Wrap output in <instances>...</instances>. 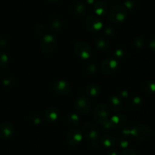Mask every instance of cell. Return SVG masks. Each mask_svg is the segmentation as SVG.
Masks as SVG:
<instances>
[{"instance_id":"obj_1","label":"cell","mask_w":155,"mask_h":155,"mask_svg":"<svg viewBox=\"0 0 155 155\" xmlns=\"http://www.w3.org/2000/svg\"><path fill=\"white\" fill-rule=\"evenodd\" d=\"M81 131L83 136L91 142L93 146L98 147L100 144L99 139L101 137L100 130L96 126L91 122H86L81 127Z\"/></svg>"},{"instance_id":"obj_2","label":"cell","mask_w":155,"mask_h":155,"mask_svg":"<svg viewBox=\"0 0 155 155\" xmlns=\"http://www.w3.org/2000/svg\"><path fill=\"white\" fill-rule=\"evenodd\" d=\"M108 15L111 22L114 24H120L127 19V9L124 5L115 4L110 8Z\"/></svg>"},{"instance_id":"obj_3","label":"cell","mask_w":155,"mask_h":155,"mask_svg":"<svg viewBox=\"0 0 155 155\" xmlns=\"http://www.w3.org/2000/svg\"><path fill=\"white\" fill-rule=\"evenodd\" d=\"M110 107L104 104H99L95 107L93 112V119L97 124H102L110 118Z\"/></svg>"},{"instance_id":"obj_4","label":"cell","mask_w":155,"mask_h":155,"mask_svg":"<svg viewBox=\"0 0 155 155\" xmlns=\"http://www.w3.org/2000/svg\"><path fill=\"white\" fill-rule=\"evenodd\" d=\"M57 40L51 34H45L40 42L41 51L44 54H49L54 51L57 47Z\"/></svg>"},{"instance_id":"obj_5","label":"cell","mask_w":155,"mask_h":155,"mask_svg":"<svg viewBox=\"0 0 155 155\" xmlns=\"http://www.w3.org/2000/svg\"><path fill=\"white\" fill-rule=\"evenodd\" d=\"M74 51L76 55L80 59L87 60L92 56V51L89 45L84 41H77L74 45Z\"/></svg>"},{"instance_id":"obj_6","label":"cell","mask_w":155,"mask_h":155,"mask_svg":"<svg viewBox=\"0 0 155 155\" xmlns=\"http://www.w3.org/2000/svg\"><path fill=\"white\" fill-rule=\"evenodd\" d=\"M84 25L91 33H98L103 27L102 21L100 19V17L96 15H90L86 17Z\"/></svg>"},{"instance_id":"obj_7","label":"cell","mask_w":155,"mask_h":155,"mask_svg":"<svg viewBox=\"0 0 155 155\" xmlns=\"http://www.w3.org/2000/svg\"><path fill=\"white\" fill-rule=\"evenodd\" d=\"M151 130L148 126L139 124L133 127L132 136L139 141H145L151 137Z\"/></svg>"},{"instance_id":"obj_8","label":"cell","mask_w":155,"mask_h":155,"mask_svg":"<svg viewBox=\"0 0 155 155\" xmlns=\"http://www.w3.org/2000/svg\"><path fill=\"white\" fill-rule=\"evenodd\" d=\"M83 138V134L80 129H73L67 133L65 140L70 146L76 147L81 143Z\"/></svg>"},{"instance_id":"obj_9","label":"cell","mask_w":155,"mask_h":155,"mask_svg":"<svg viewBox=\"0 0 155 155\" xmlns=\"http://www.w3.org/2000/svg\"><path fill=\"white\" fill-rule=\"evenodd\" d=\"M92 101L86 96H79L74 102V107L76 110L82 114H86L92 108Z\"/></svg>"},{"instance_id":"obj_10","label":"cell","mask_w":155,"mask_h":155,"mask_svg":"<svg viewBox=\"0 0 155 155\" xmlns=\"http://www.w3.org/2000/svg\"><path fill=\"white\" fill-rule=\"evenodd\" d=\"M119 64L117 59L108 58L101 62V71L104 75H111L118 69Z\"/></svg>"},{"instance_id":"obj_11","label":"cell","mask_w":155,"mask_h":155,"mask_svg":"<svg viewBox=\"0 0 155 155\" xmlns=\"http://www.w3.org/2000/svg\"><path fill=\"white\" fill-rule=\"evenodd\" d=\"M71 86L68 82L61 80L54 82L52 89L54 93L58 95H67L71 91Z\"/></svg>"},{"instance_id":"obj_12","label":"cell","mask_w":155,"mask_h":155,"mask_svg":"<svg viewBox=\"0 0 155 155\" xmlns=\"http://www.w3.org/2000/svg\"><path fill=\"white\" fill-rule=\"evenodd\" d=\"M15 133V127L11 123H3L0 124V138L8 139L12 137Z\"/></svg>"},{"instance_id":"obj_13","label":"cell","mask_w":155,"mask_h":155,"mask_svg":"<svg viewBox=\"0 0 155 155\" xmlns=\"http://www.w3.org/2000/svg\"><path fill=\"white\" fill-rule=\"evenodd\" d=\"M93 11L97 16H104L109 12L108 4L101 0L95 1L93 4Z\"/></svg>"},{"instance_id":"obj_14","label":"cell","mask_w":155,"mask_h":155,"mask_svg":"<svg viewBox=\"0 0 155 155\" xmlns=\"http://www.w3.org/2000/svg\"><path fill=\"white\" fill-rule=\"evenodd\" d=\"M109 120L113 127V130H118L125 126L126 123H127V118L122 114H116L110 118H109Z\"/></svg>"},{"instance_id":"obj_15","label":"cell","mask_w":155,"mask_h":155,"mask_svg":"<svg viewBox=\"0 0 155 155\" xmlns=\"http://www.w3.org/2000/svg\"><path fill=\"white\" fill-rule=\"evenodd\" d=\"M44 119L49 123L55 122L59 117V110L54 107H48L44 112Z\"/></svg>"},{"instance_id":"obj_16","label":"cell","mask_w":155,"mask_h":155,"mask_svg":"<svg viewBox=\"0 0 155 155\" xmlns=\"http://www.w3.org/2000/svg\"><path fill=\"white\" fill-rule=\"evenodd\" d=\"M109 107L115 112H119L124 108L122 99L118 95H112L109 98Z\"/></svg>"},{"instance_id":"obj_17","label":"cell","mask_w":155,"mask_h":155,"mask_svg":"<svg viewBox=\"0 0 155 155\" xmlns=\"http://www.w3.org/2000/svg\"><path fill=\"white\" fill-rule=\"evenodd\" d=\"M100 144L105 148H114L117 143L116 137L112 135L106 134L100 137Z\"/></svg>"},{"instance_id":"obj_18","label":"cell","mask_w":155,"mask_h":155,"mask_svg":"<svg viewBox=\"0 0 155 155\" xmlns=\"http://www.w3.org/2000/svg\"><path fill=\"white\" fill-rule=\"evenodd\" d=\"M86 8L83 3L77 2L73 6V12L78 18H83L86 14Z\"/></svg>"},{"instance_id":"obj_19","label":"cell","mask_w":155,"mask_h":155,"mask_svg":"<svg viewBox=\"0 0 155 155\" xmlns=\"http://www.w3.org/2000/svg\"><path fill=\"white\" fill-rule=\"evenodd\" d=\"M101 89L96 83L89 84L86 89V94L90 97H97L101 94Z\"/></svg>"},{"instance_id":"obj_20","label":"cell","mask_w":155,"mask_h":155,"mask_svg":"<svg viewBox=\"0 0 155 155\" xmlns=\"http://www.w3.org/2000/svg\"><path fill=\"white\" fill-rule=\"evenodd\" d=\"M95 45L99 51H106L110 47V42L104 38H98L95 41Z\"/></svg>"},{"instance_id":"obj_21","label":"cell","mask_w":155,"mask_h":155,"mask_svg":"<svg viewBox=\"0 0 155 155\" xmlns=\"http://www.w3.org/2000/svg\"><path fill=\"white\" fill-rule=\"evenodd\" d=\"M63 27V22L59 19H54L48 24V30L53 33H58Z\"/></svg>"},{"instance_id":"obj_22","label":"cell","mask_w":155,"mask_h":155,"mask_svg":"<svg viewBox=\"0 0 155 155\" xmlns=\"http://www.w3.org/2000/svg\"><path fill=\"white\" fill-rule=\"evenodd\" d=\"M67 123H68V125L71 126V127H77L80 124V117L75 113L70 114H68V117H67Z\"/></svg>"},{"instance_id":"obj_23","label":"cell","mask_w":155,"mask_h":155,"mask_svg":"<svg viewBox=\"0 0 155 155\" xmlns=\"http://www.w3.org/2000/svg\"><path fill=\"white\" fill-rule=\"evenodd\" d=\"M10 59L9 56L5 52L0 51V68H6L9 64Z\"/></svg>"},{"instance_id":"obj_24","label":"cell","mask_w":155,"mask_h":155,"mask_svg":"<svg viewBox=\"0 0 155 155\" xmlns=\"http://www.w3.org/2000/svg\"><path fill=\"white\" fill-rule=\"evenodd\" d=\"M142 104H143V100L142 99V98H140L139 96H136L130 101V107L131 108L137 109L142 107Z\"/></svg>"},{"instance_id":"obj_25","label":"cell","mask_w":155,"mask_h":155,"mask_svg":"<svg viewBox=\"0 0 155 155\" xmlns=\"http://www.w3.org/2000/svg\"><path fill=\"white\" fill-rule=\"evenodd\" d=\"M144 89H145V92H148V93H155V81H154V80L147 81L144 85Z\"/></svg>"},{"instance_id":"obj_26","label":"cell","mask_w":155,"mask_h":155,"mask_svg":"<svg viewBox=\"0 0 155 155\" xmlns=\"http://www.w3.org/2000/svg\"><path fill=\"white\" fill-rule=\"evenodd\" d=\"M118 144H119L120 147L123 149H126L128 148L129 145H130V138L127 137V136H121L118 140Z\"/></svg>"},{"instance_id":"obj_27","label":"cell","mask_w":155,"mask_h":155,"mask_svg":"<svg viewBox=\"0 0 155 155\" xmlns=\"http://www.w3.org/2000/svg\"><path fill=\"white\" fill-rule=\"evenodd\" d=\"M85 72L89 75H92V74H95L97 71L96 65L94 63H89L85 66L84 68Z\"/></svg>"},{"instance_id":"obj_28","label":"cell","mask_w":155,"mask_h":155,"mask_svg":"<svg viewBox=\"0 0 155 155\" xmlns=\"http://www.w3.org/2000/svg\"><path fill=\"white\" fill-rule=\"evenodd\" d=\"M15 82H16V80L15 77H12V76H8L2 80V84L6 87H10V86L15 85Z\"/></svg>"},{"instance_id":"obj_29","label":"cell","mask_w":155,"mask_h":155,"mask_svg":"<svg viewBox=\"0 0 155 155\" xmlns=\"http://www.w3.org/2000/svg\"><path fill=\"white\" fill-rule=\"evenodd\" d=\"M133 44L137 48H142L145 46V40L142 36H137L133 39Z\"/></svg>"},{"instance_id":"obj_30","label":"cell","mask_w":155,"mask_h":155,"mask_svg":"<svg viewBox=\"0 0 155 155\" xmlns=\"http://www.w3.org/2000/svg\"><path fill=\"white\" fill-rule=\"evenodd\" d=\"M29 120L30 121L32 124L35 126H39L42 123V119L40 117L36 114H33L29 117Z\"/></svg>"},{"instance_id":"obj_31","label":"cell","mask_w":155,"mask_h":155,"mask_svg":"<svg viewBox=\"0 0 155 155\" xmlns=\"http://www.w3.org/2000/svg\"><path fill=\"white\" fill-rule=\"evenodd\" d=\"M34 30L36 34L40 36H43L45 34V31H46L45 30V27L41 24H36L34 27Z\"/></svg>"},{"instance_id":"obj_32","label":"cell","mask_w":155,"mask_h":155,"mask_svg":"<svg viewBox=\"0 0 155 155\" xmlns=\"http://www.w3.org/2000/svg\"><path fill=\"white\" fill-rule=\"evenodd\" d=\"M126 56V51L124 48H119L116 49L114 52V57L117 60H122L125 58Z\"/></svg>"},{"instance_id":"obj_33","label":"cell","mask_w":155,"mask_h":155,"mask_svg":"<svg viewBox=\"0 0 155 155\" xmlns=\"http://www.w3.org/2000/svg\"><path fill=\"white\" fill-rule=\"evenodd\" d=\"M104 33L107 35V36L110 37H114L117 35V30L115 27H111V26H108L104 29Z\"/></svg>"},{"instance_id":"obj_34","label":"cell","mask_w":155,"mask_h":155,"mask_svg":"<svg viewBox=\"0 0 155 155\" xmlns=\"http://www.w3.org/2000/svg\"><path fill=\"white\" fill-rule=\"evenodd\" d=\"M124 6L127 11H133L136 8V2L135 0H126L124 2Z\"/></svg>"},{"instance_id":"obj_35","label":"cell","mask_w":155,"mask_h":155,"mask_svg":"<svg viewBox=\"0 0 155 155\" xmlns=\"http://www.w3.org/2000/svg\"><path fill=\"white\" fill-rule=\"evenodd\" d=\"M119 155H137L136 151L133 149L130 148H126L121 153H120Z\"/></svg>"},{"instance_id":"obj_36","label":"cell","mask_w":155,"mask_h":155,"mask_svg":"<svg viewBox=\"0 0 155 155\" xmlns=\"http://www.w3.org/2000/svg\"><path fill=\"white\" fill-rule=\"evenodd\" d=\"M129 95H130V94H129L128 91L127 90H122L120 91V92H119V93H118V96H119L121 99H122V98H127L129 97Z\"/></svg>"},{"instance_id":"obj_37","label":"cell","mask_w":155,"mask_h":155,"mask_svg":"<svg viewBox=\"0 0 155 155\" xmlns=\"http://www.w3.org/2000/svg\"><path fill=\"white\" fill-rule=\"evenodd\" d=\"M8 45V42L5 38H0V47L3 48H6Z\"/></svg>"},{"instance_id":"obj_38","label":"cell","mask_w":155,"mask_h":155,"mask_svg":"<svg viewBox=\"0 0 155 155\" xmlns=\"http://www.w3.org/2000/svg\"><path fill=\"white\" fill-rule=\"evenodd\" d=\"M149 46H150V48H151V49L152 50V51H155V35H154V36H152L151 41H150Z\"/></svg>"},{"instance_id":"obj_39","label":"cell","mask_w":155,"mask_h":155,"mask_svg":"<svg viewBox=\"0 0 155 155\" xmlns=\"http://www.w3.org/2000/svg\"><path fill=\"white\" fill-rule=\"evenodd\" d=\"M120 153L118 152L117 150H114V149H111L110 150V151L107 152V155H119Z\"/></svg>"},{"instance_id":"obj_40","label":"cell","mask_w":155,"mask_h":155,"mask_svg":"<svg viewBox=\"0 0 155 155\" xmlns=\"http://www.w3.org/2000/svg\"><path fill=\"white\" fill-rule=\"evenodd\" d=\"M83 2L87 5H93L95 3V0H83Z\"/></svg>"},{"instance_id":"obj_41","label":"cell","mask_w":155,"mask_h":155,"mask_svg":"<svg viewBox=\"0 0 155 155\" xmlns=\"http://www.w3.org/2000/svg\"><path fill=\"white\" fill-rule=\"evenodd\" d=\"M47 1H48L49 2H51V3H56L60 1V0H47Z\"/></svg>"},{"instance_id":"obj_42","label":"cell","mask_w":155,"mask_h":155,"mask_svg":"<svg viewBox=\"0 0 155 155\" xmlns=\"http://www.w3.org/2000/svg\"><path fill=\"white\" fill-rule=\"evenodd\" d=\"M0 76H1V74H0Z\"/></svg>"}]
</instances>
